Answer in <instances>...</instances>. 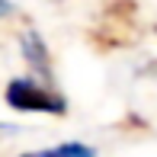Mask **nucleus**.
<instances>
[{"mask_svg":"<svg viewBox=\"0 0 157 157\" xmlns=\"http://www.w3.org/2000/svg\"><path fill=\"white\" fill-rule=\"evenodd\" d=\"M6 103L23 112H64V103L35 80H13L6 87Z\"/></svg>","mask_w":157,"mask_h":157,"instance_id":"f257e3e1","label":"nucleus"},{"mask_svg":"<svg viewBox=\"0 0 157 157\" xmlns=\"http://www.w3.org/2000/svg\"><path fill=\"white\" fill-rule=\"evenodd\" d=\"M23 157H96V154H93V147H87V144H77V141H71V144L45 147V151H32V154H23Z\"/></svg>","mask_w":157,"mask_h":157,"instance_id":"f03ea898","label":"nucleus"}]
</instances>
